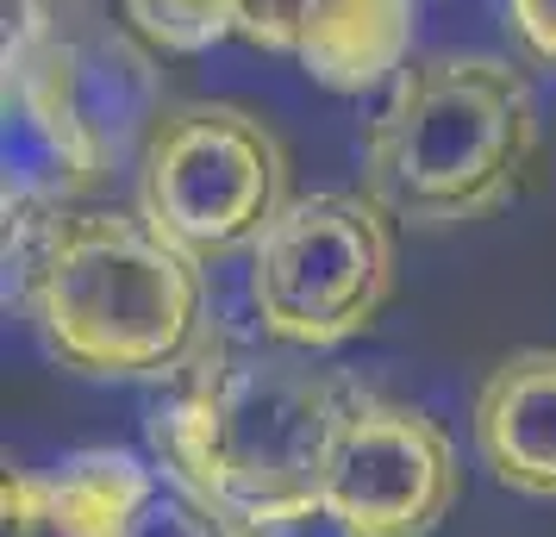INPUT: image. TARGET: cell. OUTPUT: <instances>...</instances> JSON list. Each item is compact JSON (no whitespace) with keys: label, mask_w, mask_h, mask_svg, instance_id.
Masks as SVG:
<instances>
[{"label":"cell","mask_w":556,"mask_h":537,"mask_svg":"<svg viewBox=\"0 0 556 537\" xmlns=\"http://www.w3.org/2000/svg\"><path fill=\"white\" fill-rule=\"evenodd\" d=\"M201 269L138 206L7 213V301L88 382H176L206 337Z\"/></svg>","instance_id":"6da1fadb"},{"label":"cell","mask_w":556,"mask_h":537,"mask_svg":"<svg viewBox=\"0 0 556 537\" xmlns=\"http://www.w3.org/2000/svg\"><path fill=\"white\" fill-rule=\"evenodd\" d=\"M351 394V375L319 369L306 350L206 325L201 350L144 419V444L163 475L251 519L326 487V457Z\"/></svg>","instance_id":"7a4b0ae2"},{"label":"cell","mask_w":556,"mask_h":537,"mask_svg":"<svg viewBox=\"0 0 556 537\" xmlns=\"http://www.w3.org/2000/svg\"><path fill=\"white\" fill-rule=\"evenodd\" d=\"M538 163V94L494 51H419L363 126V188L413 231L476 226L513 206Z\"/></svg>","instance_id":"3957f363"},{"label":"cell","mask_w":556,"mask_h":537,"mask_svg":"<svg viewBox=\"0 0 556 537\" xmlns=\"http://www.w3.org/2000/svg\"><path fill=\"white\" fill-rule=\"evenodd\" d=\"M394 282H401L394 213L369 188L294 194L244 251V301L256 337L306 357L369 332L394 301Z\"/></svg>","instance_id":"277c9868"},{"label":"cell","mask_w":556,"mask_h":537,"mask_svg":"<svg viewBox=\"0 0 556 537\" xmlns=\"http://www.w3.org/2000/svg\"><path fill=\"white\" fill-rule=\"evenodd\" d=\"M288 201V144L263 113L231 101H169L131 163V206L194 263L251 251Z\"/></svg>","instance_id":"5b68a950"},{"label":"cell","mask_w":556,"mask_h":537,"mask_svg":"<svg viewBox=\"0 0 556 537\" xmlns=\"http://www.w3.org/2000/svg\"><path fill=\"white\" fill-rule=\"evenodd\" d=\"M0 94H20L63 119L106 176L138 163L163 113L156 51L131 26H113L101 0H63L51 13L7 20Z\"/></svg>","instance_id":"8992f818"},{"label":"cell","mask_w":556,"mask_h":537,"mask_svg":"<svg viewBox=\"0 0 556 537\" xmlns=\"http://www.w3.org/2000/svg\"><path fill=\"white\" fill-rule=\"evenodd\" d=\"M319 494L369 537H431L463 494L456 444L426 407L356 382Z\"/></svg>","instance_id":"52a82bcc"},{"label":"cell","mask_w":556,"mask_h":537,"mask_svg":"<svg viewBox=\"0 0 556 537\" xmlns=\"http://www.w3.org/2000/svg\"><path fill=\"white\" fill-rule=\"evenodd\" d=\"M419 0H238V38L331 94L388 88L413 63Z\"/></svg>","instance_id":"ba28073f"},{"label":"cell","mask_w":556,"mask_h":537,"mask_svg":"<svg viewBox=\"0 0 556 537\" xmlns=\"http://www.w3.org/2000/svg\"><path fill=\"white\" fill-rule=\"evenodd\" d=\"M156 462L131 450H76L51 469L7 475L0 537H131Z\"/></svg>","instance_id":"9c48e42d"},{"label":"cell","mask_w":556,"mask_h":537,"mask_svg":"<svg viewBox=\"0 0 556 537\" xmlns=\"http://www.w3.org/2000/svg\"><path fill=\"white\" fill-rule=\"evenodd\" d=\"M469 432L506 494L556 500V344H526L481 375Z\"/></svg>","instance_id":"30bf717a"},{"label":"cell","mask_w":556,"mask_h":537,"mask_svg":"<svg viewBox=\"0 0 556 537\" xmlns=\"http://www.w3.org/2000/svg\"><path fill=\"white\" fill-rule=\"evenodd\" d=\"M119 20L156 56H201L238 38V0H119Z\"/></svg>","instance_id":"8fae6325"},{"label":"cell","mask_w":556,"mask_h":537,"mask_svg":"<svg viewBox=\"0 0 556 537\" xmlns=\"http://www.w3.org/2000/svg\"><path fill=\"white\" fill-rule=\"evenodd\" d=\"M131 537H251V532H244V512L219 507L213 494H201V487H188L156 469L144 507L131 519Z\"/></svg>","instance_id":"7c38bea8"},{"label":"cell","mask_w":556,"mask_h":537,"mask_svg":"<svg viewBox=\"0 0 556 537\" xmlns=\"http://www.w3.org/2000/svg\"><path fill=\"white\" fill-rule=\"evenodd\" d=\"M251 537H369L351 512H338L326 494H306V500H288V507H263L244 519Z\"/></svg>","instance_id":"4fadbf2b"},{"label":"cell","mask_w":556,"mask_h":537,"mask_svg":"<svg viewBox=\"0 0 556 537\" xmlns=\"http://www.w3.org/2000/svg\"><path fill=\"white\" fill-rule=\"evenodd\" d=\"M501 26L531 69L556 76V0H501Z\"/></svg>","instance_id":"5bb4252c"},{"label":"cell","mask_w":556,"mask_h":537,"mask_svg":"<svg viewBox=\"0 0 556 537\" xmlns=\"http://www.w3.org/2000/svg\"><path fill=\"white\" fill-rule=\"evenodd\" d=\"M63 0H7V20H26V13H51Z\"/></svg>","instance_id":"9a60e30c"}]
</instances>
